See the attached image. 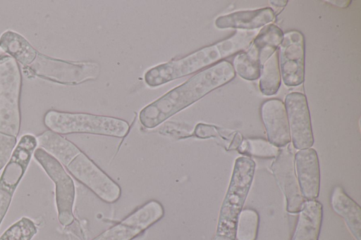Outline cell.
Returning a JSON list of instances; mask_svg holds the SVG:
<instances>
[{"instance_id":"1","label":"cell","mask_w":361,"mask_h":240,"mask_svg":"<svg viewBox=\"0 0 361 240\" xmlns=\"http://www.w3.org/2000/svg\"><path fill=\"white\" fill-rule=\"evenodd\" d=\"M235 77L233 65L228 61H221L143 108L139 114L140 122L147 129L154 128Z\"/></svg>"},{"instance_id":"2","label":"cell","mask_w":361,"mask_h":240,"mask_svg":"<svg viewBox=\"0 0 361 240\" xmlns=\"http://www.w3.org/2000/svg\"><path fill=\"white\" fill-rule=\"evenodd\" d=\"M257 33V30H237L226 39L148 70L144 75L145 82L148 86L156 87L214 65L245 50Z\"/></svg>"},{"instance_id":"3","label":"cell","mask_w":361,"mask_h":240,"mask_svg":"<svg viewBox=\"0 0 361 240\" xmlns=\"http://www.w3.org/2000/svg\"><path fill=\"white\" fill-rule=\"evenodd\" d=\"M44 124L59 134L88 133L115 137H123L129 131L128 123L120 118L84 113L48 110Z\"/></svg>"},{"instance_id":"4","label":"cell","mask_w":361,"mask_h":240,"mask_svg":"<svg viewBox=\"0 0 361 240\" xmlns=\"http://www.w3.org/2000/svg\"><path fill=\"white\" fill-rule=\"evenodd\" d=\"M255 170V163L250 158L240 156L235 159L229 185L220 209L216 235L235 239L237 217L250 189Z\"/></svg>"},{"instance_id":"5","label":"cell","mask_w":361,"mask_h":240,"mask_svg":"<svg viewBox=\"0 0 361 240\" xmlns=\"http://www.w3.org/2000/svg\"><path fill=\"white\" fill-rule=\"evenodd\" d=\"M22 75L18 62L0 56V133L18 137L21 125Z\"/></svg>"},{"instance_id":"6","label":"cell","mask_w":361,"mask_h":240,"mask_svg":"<svg viewBox=\"0 0 361 240\" xmlns=\"http://www.w3.org/2000/svg\"><path fill=\"white\" fill-rule=\"evenodd\" d=\"M35 76L56 83L75 85L97 78L100 67L92 61L73 62L54 58L42 53L28 67Z\"/></svg>"},{"instance_id":"7","label":"cell","mask_w":361,"mask_h":240,"mask_svg":"<svg viewBox=\"0 0 361 240\" xmlns=\"http://www.w3.org/2000/svg\"><path fill=\"white\" fill-rule=\"evenodd\" d=\"M36 137L23 135L0 176V225L11 205L14 193L25 175L37 149Z\"/></svg>"},{"instance_id":"8","label":"cell","mask_w":361,"mask_h":240,"mask_svg":"<svg viewBox=\"0 0 361 240\" xmlns=\"http://www.w3.org/2000/svg\"><path fill=\"white\" fill-rule=\"evenodd\" d=\"M36 161L55 184L56 203L59 223L67 227L74 221L73 204L75 196L74 182L63 166L42 148L33 153Z\"/></svg>"},{"instance_id":"9","label":"cell","mask_w":361,"mask_h":240,"mask_svg":"<svg viewBox=\"0 0 361 240\" xmlns=\"http://www.w3.org/2000/svg\"><path fill=\"white\" fill-rule=\"evenodd\" d=\"M66 168L72 176L103 201L111 203L120 198L121 190L119 185L83 152L78 155Z\"/></svg>"},{"instance_id":"10","label":"cell","mask_w":361,"mask_h":240,"mask_svg":"<svg viewBox=\"0 0 361 240\" xmlns=\"http://www.w3.org/2000/svg\"><path fill=\"white\" fill-rule=\"evenodd\" d=\"M164 215L161 203L152 200L92 240H132Z\"/></svg>"},{"instance_id":"11","label":"cell","mask_w":361,"mask_h":240,"mask_svg":"<svg viewBox=\"0 0 361 240\" xmlns=\"http://www.w3.org/2000/svg\"><path fill=\"white\" fill-rule=\"evenodd\" d=\"M305 38L298 30L283 34L279 46L278 58L281 76L288 87L301 84L305 79Z\"/></svg>"},{"instance_id":"12","label":"cell","mask_w":361,"mask_h":240,"mask_svg":"<svg viewBox=\"0 0 361 240\" xmlns=\"http://www.w3.org/2000/svg\"><path fill=\"white\" fill-rule=\"evenodd\" d=\"M271 170L285 196L286 210L290 213H298L305 201L300 194L295 170L294 152L290 144L280 149Z\"/></svg>"},{"instance_id":"13","label":"cell","mask_w":361,"mask_h":240,"mask_svg":"<svg viewBox=\"0 0 361 240\" xmlns=\"http://www.w3.org/2000/svg\"><path fill=\"white\" fill-rule=\"evenodd\" d=\"M284 104L293 147L298 150L311 148L314 137L306 96L300 92L289 93Z\"/></svg>"},{"instance_id":"14","label":"cell","mask_w":361,"mask_h":240,"mask_svg":"<svg viewBox=\"0 0 361 240\" xmlns=\"http://www.w3.org/2000/svg\"><path fill=\"white\" fill-rule=\"evenodd\" d=\"M283 37V31L277 25H265L258 32L249 48L238 53L237 56L253 70L260 73L262 65L276 51Z\"/></svg>"},{"instance_id":"15","label":"cell","mask_w":361,"mask_h":240,"mask_svg":"<svg viewBox=\"0 0 361 240\" xmlns=\"http://www.w3.org/2000/svg\"><path fill=\"white\" fill-rule=\"evenodd\" d=\"M260 115L268 141L282 148L290 142V134L284 103L278 99H271L262 103Z\"/></svg>"},{"instance_id":"16","label":"cell","mask_w":361,"mask_h":240,"mask_svg":"<svg viewBox=\"0 0 361 240\" xmlns=\"http://www.w3.org/2000/svg\"><path fill=\"white\" fill-rule=\"evenodd\" d=\"M294 163L302 198L316 199L320 189V168L317 151L312 148L299 150L294 156Z\"/></svg>"},{"instance_id":"17","label":"cell","mask_w":361,"mask_h":240,"mask_svg":"<svg viewBox=\"0 0 361 240\" xmlns=\"http://www.w3.org/2000/svg\"><path fill=\"white\" fill-rule=\"evenodd\" d=\"M274 18V13L269 7L239 11L218 17L215 20V25L219 29L255 30L270 23Z\"/></svg>"},{"instance_id":"18","label":"cell","mask_w":361,"mask_h":240,"mask_svg":"<svg viewBox=\"0 0 361 240\" xmlns=\"http://www.w3.org/2000/svg\"><path fill=\"white\" fill-rule=\"evenodd\" d=\"M323 216L322 204L314 200L304 201L290 240H318Z\"/></svg>"},{"instance_id":"19","label":"cell","mask_w":361,"mask_h":240,"mask_svg":"<svg viewBox=\"0 0 361 240\" xmlns=\"http://www.w3.org/2000/svg\"><path fill=\"white\" fill-rule=\"evenodd\" d=\"M331 206L341 216L355 240H361V208L342 187H335L331 195Z\"/></svg>"},{"instance_id":"20","label":"cell","mask_w":361,"mask_h":240,"mask_svg":"<svg viewBox=\"0 0 361 240\" xmlns=\"http://www.w3.org/2000/svg\"><path fill=\"white\" fill-rule=\"evenodd\" d=\"M37 145L66 167L82 151L73 142L49 130L36 137Z\"/></svg>"},{"instance_id":"21","label":"cell","mask_w":361,"mask_h":240,"mask_svg":"<svg viewBox=\"0 0 361 240\" xmlns=\"http://www.w3.org/2000/svg\"><path fill=\"white\" fill-rule=\"evenodd\" d=\"M0 48L24 66H30L38 54L23 36L13 30H6L1 35Z\"/></svg>"},{"instance_id":"22","label":"cell","mask_w":361,"mask_h":240,"mask_svg":"<svg viewBox=\"0 0 361 240\" xmlns=\"http://www.w3.org/2000/svg\"><path fill=\"white\" fill-rule=\"evenodd\" d=\"M281 82L278 52L276 51L261 68L259 87L262 94L271 96L276 94Z\"/></svg>"},{"instance_id":"23","label":"cell","mask_w":361,"mask_h":240,"mask_svg":"<svg viewBox=\"0 0 361 240\" xmlns=\"http://www.w3.org/2000/svg\"><path fill=\"white\" fill-rule=\"evenodd\" d=\"M259 223V214L255 209H242L237 217L235 239L256 240Z\"/></svg>"},{"instance_id":"24","label":"cell","mask_w":361,"mask_h":240,"mask_svg":"<svg viewBox=\"0 0 361 240\" xmlns=\"http://www.w3.org/2000/svg\"><path fill=\"white\" fill-rule=\"evenodd\" d=\"M237 150L240 153L247 156L275 158L280 148L262 138H247L242 141Z\"/></svg>"},{"instance_id":"25","label":"cell","mask_w":361,"mask_h":240,"mask_svg":"<svg viewBox=\"0 0 361 240\" xmlns=\"http://www.w3.org/2000/svg\"><path fill=\"white\" fill-rule=\"evenodd\" d=\"M37 232L35 223L23 217L11 225L0 236V240H31Z\"/></svg>"},{"instance_id":"26","label":"cell","mask_w":361,"mask_h":240,"mask_svg":"<svg viewBox=\"0 0 361 240\" xmlns=\"http://www.w3.org/2000/svg\"><path fill=\"white\" fill-rule=\"evenodd\" d=\"M235 131L218 127L212 125L199 123L194 130V135L200 139L219 138L231 142Z\"/></svg>"},{"instance_id":"27","label":"cell","mask_w":361,"mask_h":240,"mask_svg":"<svg viewBox=\"0 0 361 240\" xmlns=\"http://www.w3.org/2000/svg\"><path fill=\"white\" fill-rule=\"evenodd\" d=\"M16 144V137L0 133V170L9 161Z\"/></svg>"},{"instance_id":"28","label":"cell","mask_w":361,"mask_h":240,"mask_svg":"<svg viewBox=\"0 0 361 240\" xmlns=\"http://www.w3.org/2000/svg\"><path fill=\"white\" fill-rule=\"evenodd\" d=\"M271 6V9L274 13L275 15L279 14L283 8L286 6L288 1L287 0H277V1H269Z\"/></svg>"},{"instance_id":"29","label":"cell","mask_w":361,"mask_h":240,"mask_svg":"<svg viewBox=\"0 0 361 240\" xmlns=\"http://www.w3.org/2000/svg\"><path fill=\"white\" fill-rule=\"evenodd\" d=\"M243 140V138L242 134L239 132L235 131L232 140L228 146L227 149L228 151L238 149Z\"/></svg>"},{"instance_id":"30","label":"cell","mask_w":361,"mask_h":240,"mask_svg":"<svg viewBox=\"0 0 361 240\" xmlns=\"http://www.w3.org/2000/svg\"><path fill=\"white\" fill-rule=\"evenodd\" d=\"M213 240H235V239L227 237V236H224L216 235Z\"/></svg>"}]
</instances>
